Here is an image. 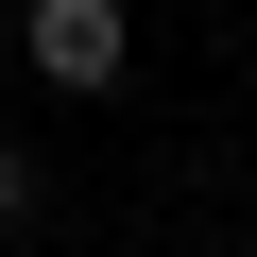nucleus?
<instances>
[{"label": "nucleus", "mask_w": 257, "mask_h": 257, "mask_svg": "<svg viewBox=\"0 0 257 257\" xmlns=\"http://www.w3.org/2000/svg\"><path fill=\"white\" fill-rule=\"evenodd\" d=\"M120 52H138V18H120V0H18V69H35V86L103 103V86H120Z\"/></svg>", "instance_id": "nucleus-1"}, {"label": "nucleus", "mask_w": 257, "mask_h": 257, "mask_svg": "<svg viewBox=\"0 0 257 257\" xmlns=\"http://www.w3.org/2000/svg\"><path fill=\"white\" fill-rule=\"evenodd\" d=\"M18 223H35V155L0 138V240H18Z\"/></svg>", "instance_id": "nucleus-2"}]
</instances>
